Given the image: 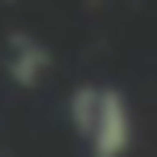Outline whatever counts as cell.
<instances>
[{
    "instance_id": "obj_2",
    "label": "cell",
    "mask_w": 157,
    "mask_h": 157,
    "mask_svg": "<svg viewBox=\"0 0 157 157\" xmlns=\"http://www.w3.org/2000/svg\"><path fill=\"white\" fill-rule=\"evenodd\" d=\"M4 65H8V77L19 88H35V84H42L46 69H50V50L38 38H31V35H12L8 38Z\"/></svg>"
},
{
    "instance_id": "obj_1",
    "label": "cell",
    "mask_w": 157,
    "mask_h": 157,
    "mask_svg": "<svg viewBox=\"0 0 157 157\" xmlns=\"http://www.w3.org/2000/svg\"><path fill=\"white\" fill-rule=\"evenodd\" d=\"M69 119L92 157H123L130 146V107L107 84H81L69 96Z\"/></svg>"
}]
</instances>
